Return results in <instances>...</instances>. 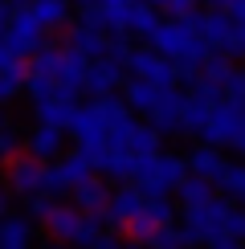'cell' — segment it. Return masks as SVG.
Masks as SVG:
<instances>
[{"label": "cell", "mask_w": 245, "mask_h": 249, "mask_svg": "<svg viewBox=\"0 0 245 249\" xmlns=\"http://www.w3.org/2000/svg\"><path fill=\"white\" fill-rule=\"evenodd\" d=\"M127 70H131V78L156 82V86H176V78H180V66H176L168 53H159L156 45H147V49H131Z\"/></svg>", "instance_id": "30bf717a"}, {"label": "cell", "mask_w": 245, "mask_h": 249, "mask_svg": "<svg viewBox=\"0 0 245 249\" xmlns=\"http://www.w3.org/2000/svg\"><path fill=\"white\" fill-rule=\"evenodd\" d=\"M0 249H33V216L8 213L0 221Z\"/></svg>", "instance_id": "ac0fdd59"}, {"label": "cell", "mask_w": 245, "mask_h": 249, "mask_svg": "<svg viewBox=\"0 0 245 249\" xmlns=\"http://www.w3.org/2000/svg\"><path fill=\"white\" fill-rule=\"evenodd\" d=\"M25 151H33L37 160H61L66 151V127H53V123H37L33 131L25 135Z\"/></svg>", "instance_id": "2e32d148"}, {"label": "cell", "mask_w": 245, "mask_h": 249, "mask_svg": "<svg viewBox=\"0 0 245 249\" xmlns=\"http://www.w3.org/2000/svg\"><path fill=\"white\" fill-rule=\"evenodd\" d=\"M94 249H122V241H119V233H110V229H106V233L94 241Z\"/></svg>", "instance_id": "d590c367"}, {"label": "cell", "mask_w": 245, "mask_h": 249, "mask_svg": "<svg viewBox=\"0 0 245 249\" xmlns=\"http://www.w3.org/2000/svg\"><path fill=\"white\" fill-rule=\"evenodd\" d=\"M8 192L17 200L45 192V160H37L33 151H20L17 160H8Z\"/></svg>", "instance_id": "8fae6325"}, {"label": "cell", "mask_w": 245, "mask_h": 249, "mask_svg": "<svg viewBox=\"0 0 245 249\" xmlns=\"http://www.w3.org/2000/svg\"><path fill=\"white\" fill-rule=\"evenodd\" d=\"M82 13H102V0H74Z\"/></svg>", "instance_id": "8d00e7d4"}, {"label": "cell", "mask_w": 245, "mask_h": 249, "mask_svg": "<svg viewBox=\"0 0 245 249\" xmlns=\"http://www.w3.org/2000/svg\"><path fill=\"white\" fill-rule=\"evenodd\" d=\"M188 155H168V151H156V155H139V168H135V180L147 196H168L176 192L184 180H188Z\"/></svg>", "instance_id": "5b68a950"}, {"label": "cell", "mask_w": 245, "mask_h": 249, "mask_svg": "<svg viewBox=\"0 0 245 249\" xmlns=\"http://www.w3.org/2000/svg\"><path fill=\"white\" fill-rule=\"evenodd\" d=\"M217 102L221 98H209V94H200V90H192V94L184 98V135H200Z\"/></svg>", "instance_id": "7402d4cb"}, {"label": "cell", "mask_w": 245, "mask_h": 249, "mask_svg": "<svg viewBox=\"0 0 245 249\" xmlns=\"http://www.w3.org/2000/svg\"><path fill=\"white\" fill-rule=\"evenodd\" d=\"M110 196H115V192L106 188V180L90 176V180H82L78 188H74V204H78V209H86V213H98V216H102V213L110 209Z\"/></svg>", "instance_id": "ffe728a7"}, {"label": "cell", "mask_w": 245, "mask_h": 249, "mask_svg": "<svg viewBox=\"0 0 245 249\" xmlns=\"http://www.w3.org/2000/svg\"><path fill=\"white\" fill-rule=\"evenodd\" d=\"M237 151L245 155V127H241V139H237Z\"/></svg>", "instance_id": "ab89813d"}, {"label": "cell", "mask_w": 245, "mask_h": 249, "mask_svg": "<svg viewBox=\"0 0 245 249\" xmlns=\"http://www.w3.org/2000/svg\"><path fill=\"white\" fill-rule=\"evenodd\" d=\"M143 213H147V216H151L156 225H176V204H172L168 196H147Z\"/></svg>", "instance_id": "f546056e"}, {"label": "cell", "mask_w": 245, "mask_h": 249, "mask_svg": "<svg viewBox=\"0 0 245 249\" xmlns=\"http://www.w3.org/2000/svg\"><path fill=\"white\" fill-rule=\"evenodd\" d=\"M225 94L245 102V70H233V78H229V86H225Z\"/></svg>", "instance_id": "1f68e13d"}, {"label": "cell", "mask_w": 245, "mask_h": 249, "mask_svg": "<svg viewBox=\"0 0 245 249\" xmlns=\"http://www.w3.org/2000/svg\"><path fill=\"white\" fill-rule=\"evenodd\" d=\"M176 196H180V204L184 209H196V204H209L212 200V180H204V176H196V172H188V180L176 188Z\"/></svg>", "instance_id": "cb8c5ba5"}, {"label": "cell", "mask_w": 245, "mask_h": 249, "mask_svg": "<svg viewBox=\"0 0 245 249\" xmlns=\"http://www.w3.org/2000/svg\"><path fill=\"white\" fill-rule=\"evenodd\" d=\"M33 17L41 20V25L53 33V29H66L70 17H74V0H33Z\"/></svg>", "instance_id": "603a6c76"}, {"label": "cell", "mask_w": 245, "mask_h": 249, "mask_svg": "<svg viewBox=\"0 0 245 249\" xmlns=\"http://www.w3.org/2000/svg\"><path fill=\"white\" fill-rule=\"evenodd\" d=\"M25 86H29V61H25V57H8V53H0V98L13 102Z\"/></svg>", "instance_id": "d6986e66"}, {"label": "cell", "mask_w": 245, "mask_h": 249, "mask_svg": "<svg viewBox=\"0 0 245 249\" xmlns=\"http://www.w3.org/2000/svg\"><path fill=\"white\" fill-rule=\"evenodd\" d=\"M168 13L172 17H192V13H196V0H172Z\"/></svg>", "instance_id": "836d02e7"}, {"label": "cell", "mask_w": 245, "mask_h": 249, "mask_svg": "<svg viewBox=\"0 0 245 249\" xmlns=\"http://www.w3.org/2000/svg\"><path fill=\"white\" fill-rule=\"evenodd\" d=\"M204 249H245V241H241L237 233H221L217 241H209V245H204Z\"/></svg>", "instance_id": "d6a6232c"}, {"label": "cell", "mask_w": 245, "mask_h": 249, "mask_svg": "<svg viewBox=\"0 0 245 249\" xmlns=\"http://www.w3.org/2000/svg\"><path fill=\"white\" fill-rule=\"evenodd\" d=\"M159 25H163V20H159V8H156V4L139 0V4L131 8V33H135V37H147V41H151Z\"/></svg>", "instance_id": "d4e9b609"}, {"label": "cell", "mask_w": 245, "mask_h": 249, "mask_svg": "<svg viewBox=\"0 0 245 249\" xmlns=\"http://www.w3.org/2000/svg\"><path fill=\"white\" fill-rule=\"evenodd\" d=\"M20 147H25V139H20V131H17V119H4L0 123V155H4V160H17Z\"/></svg>", "instance_id": "f1b7e54d"}, {"label": "cell", "mask_w": 245, "mask_h": 249, "mask_svg": "<svg viewBox=\"0 0 245 249\" xmlns=\"http://www.w3.org/2000/svg\"><path fill=\"white\" fill-rule=\"evenodd\" d=\"M98 168H94V160H90L86 151H74V155H66V160H49L45 163V192L53 196V200H61V196H74V188L82 180H90Z\"/></svg>", "instance_id": "9c48e42d"}, {"label": "cell", "mask_w": 245, "mask_h": 249, "mask_svg": "<svg viewBox=\"0 0 245 249\" xmlns=\"http://www.w3.org/2000/svg\"><path fill=\"white\" fill-rule=\"evenodd\" d=\"M209 82H217V86H229V78H233V57L229 53H209V61H204V70H200Z\"/></svg>", "instance_id": "83f0119b"}, {"label": "cell", "mask_w": 245, "mask_h": 249, "mask_svg": "<svg viewBox=\"0 0 245 249\" xmlns=\"http://www.w3.org/2000/svg\"><path fill=\"white\" fill-rule=\"evenodd\" d=\"M217 188H225V196L245 209V163H229V172L217 180Z\"/></svg>", "instance_id": "4316f807"}, {"label": "cell", "mask_w": 245, "mask_h": 249, "mask_svg": "<svg viewBox=\"0 0 245 249\" xmlns=\"http://www.w3.org/2000/svg\"><path fill=\"white\" fill-rule=\"evenodd\" d=\"M70 49H78L82 57H106L110 53V37H106V25L102 20H78V25H70V37H66Z\"/></svg>", "instance_id": "5bb4252c"}, {"label": "cell", "mask_w": 245, "mask_h": 249, "mask_svg": "<svg viewBox=\"0 0 245 249\" xmlns=\"http://www.w3.org/2000/svg\"><path fill=\"white\" fill-rule=\"evenodd\" d=\"M45 229L53 241H66L74 249H94V241L102 233H106V221H102L98 213H86L78 209V204H53V213L45 216Z\"/></svg>", "instance_id": "277c9868"}, {"label": "cell", "mask_w": 245, "mask_h": 249, "mask_svg": "<svg viewBox=\"0 0 245 249\" xmlns=\"http://www.w3.org/2000/svg\"><path fill=\"white\" fill-rule=\"evenodd\" d=\"M131 70H127V57H119V53H106V57H94L90 61V70H86V90L94 98L102 94H119L122 86H127V78Z\"/></svg>", "instance_id": "7c38bea8"}, {"label": "cell", "mask_w": 245, "mask_h": 249, "mask_svg": "<svg viewBox=\"0 0 245 249\" xmlns=\"http://www.w3.org/2000/svg\"><path fill=\"white\" fill-rule=\"evenodd\" d=\"M188 168L196 172V176H204V180H212V184H217L221 176L229 172V160L221 155V147H217V143H204V139H200L196 147L188 151Z\"/></svg>", "instance_id": "e0dca14e"}, {"label": "cell", "mask_w": 245, "mask_h": 249, "mask_svg": "<svg viewBox=\"0 0 245 249\" xmlns=\"http://www.w3.org/2000/svg\"><path fill=\"white\" fill-rule=\"evenodd\" d=\"M163 90L168 86H156V82H143V78H131L127 86H122V98L135 107V115H151L156 110V102L163 98Z\"/></svg>", "instance_id": "44dd1931"}, {"label": "cell", "mask_w": 245, "mask_h": 249, "mask_svg": "<svg viewBox=\"0 0 245 249\" xmlns=\"http://www.w3.org/2000/svg\"><path fill=\"white\" fill-rule=\"evenodd\" d=\"M45 33L49 29L41 25V20L33 17V8H20V13L4 25V49L0 53H8V57H25V61H33L41 49H45Z\"/></svg>", "instance_id": "52a82bcc"}, {"label": "cell", "mask_w": 245, "mask_h": 249, "mask_svg": "<svg viewBox=\"0 0 245 249\" xmlns=\"http://www.w3.org/2000/svg\"><path fill=\"white\" fill-rule=\"evenodd\" d=\"M241 127H245V102L225 94L217 107H212V115H209V123H204L200 139L204 143H217V147H237Z\"/></svg>", "instance_id": "ba28073f"}, {"label": "cell", "mask_w": 245, "mask_h": 249, "mask_svg": "<svg viewBox=\"0 0 245 249\" xmlns=\"http://www.w3.org/2000/svg\"><path fill=\"white\" fill-rule=\"evenodd\" d=\"M53 196H49V192H37V196H25V213L29 216H37V221H45V216L49 213H53Z\"/></svg>", "instance_id": "4dcf8cb0"}, {"label": "cell", "mask_w": 245, "mask_h": 249, "mask_svg": "<svg viewBox=\"0 0 245 249\" xmlns=\"http://www.w3.org/2000/svg\"><path fill=\"white\" fill-rule=\"evenodd\" d=\"M184 98L188 94H180L176 86H168L163 98L156 102V110L147 115V123H156L163 135H184Z\"/></svg>", "instance_id": "9a60e30c"}, {"label": "cell", "mask_w": 245, "mask_h": 249, "mask_svg": "<svg viewBox=\"0 0 245 249\" xmlns=\"http://www.w3.org/2000/svg\"><path fill=\"white\" fill-rule=\"evenodd\" d=\"M229 233H237L245 241V209H241V204H237V213H233V221H229Z\"/></svg>", "instance_id": "e575fe53"}, {"label": "cell", "mask_w": 245, "mask_h": 249, "mask_svg": "<svg viewBox=\"0 0 245 249\" xmlns=\"http://www.w3.org/2000/svg\"><path fill=\"white\" fill-rule=\"evenodd\" d=\"M143 204H147V192H143L139 184L131 188V180H127V188H115V196H110V209L102 213L106 229H110V233H127V225L143 213Z\"/></svg>", "instance_id": "4fadbf2b"}, {"label": "cell", "mask_w": 245, "mask_h": 249, "mask_svg": "<svg viewBox=\"0 0 245 249\" xmlns=\"http://www.w3.org/2000/svg\"><path fill=\"white\" fill-rule=\"evenodd\" d=\"M45 249H74V245H66V241H53V245H45Z\"/></svg>", "instance_id": "f35d334b"}, {"label": "cell", "mask_w": 245, "mask_h": 249, "mask_svg": "<svg viewBox=\"0 0 245 249\" xmlns=\"http://www.w3.org/2000/svg\"><path fill=\"white\" fill-rule=\"evenodd\" d=\"M86 70L90 57H82L78 49H53L45 45L41 53L29 61V102L41 107V102H53V98H78V90H86Z\"/></svg>", "instance_id": "7a4b0ae2"}, {"label": "cell", "mask_w": 245, "mask_h": 249, "mask_svg": "<svg viewBox=\"0 0 245 249\" xmlns=\"http://www.w3.org/2000/svg\"><path fill=\"white\" fill-rule=\"evenodd\" d=\"M204 4H209V8H221V13H229V8L237 4V0H204Z\"/></svg>", "instance_id": "74e56055"}, {"label": "cell", "mask_w": 245, "mask_h": 249, "mask_svg": "<svg viewBox=\"0 0 245 249\" xmlns=\"http://www.w3.org/2000/svg\"><path fill=\"white\" fill-rule=\"evenodd\" d=\"M233 213H237V204H233V200H217V196H212L209 204L184 209V225H180L184 245H209V241H217L221 233H229Z\"/></svg>", "instance_id": "8992f818"}, {"label": "cell", "mask_w": 245, "mask_h": 249, "mask_svg": "<svg viewBox=\"0 0 245 249\" xmlns=\"http://www.w3.org/2000/svg\"><path fill=\"white\" fill-rule=\"evenodd\" d=\"M135 107L119 94H102L86 107H78L74 123H70V139L78 143V151H86L94 160V168L106 160L110 151H131V135H135Z\"/></svg>", "instance_id": "6da1fadb"}, {"label": "cell", "mask_w": 245, "mask_h": 249, "mask_svg": "<svg viewBox=\"0 0 245 249\" xmlns=\"http://www.w3.org/2000/svg\"><path fill=\"white\" fill-rule=\"evenodd\" d=\"M131 151H135V155H156V151H163V131L156 127V123H139L135 135H131Z\"/></svg>", "instance_id": "484cf974"}, {"label": "cell", "mask_w": 245, "mask_h": 249, "mask_svg": "<svg viewBox=\"0 0 245 249\" xmlns=\"http://www.w3.org/2000/svg\"><path fill=\"white\" fill-rule=\"evenodd\" d=\"M151 45H156L159 53H168L176 66H196V70H204V61L212 53V45L200 33V13L163 20L156 29V37H151Z\"/></svg>", "instance_id": "3957f363"}]
</instances>
